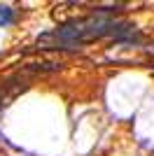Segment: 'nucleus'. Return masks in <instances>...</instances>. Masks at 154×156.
I'll return each instance as SVG.
<instances>
[{"instance_id":"obj_2","label":"nucleus","mask_w":154,"mask_h":156,"mask_svg":"<svg viewBox=\"0 0 154 156\" xmlns=\"http://www.w3.org/2000/svg\"><path fill=\"white\" fill-rule=\"evenodd\" d=\"M26 89H28V79L21 77V75H14V77L2 79V82H0V112L5 110L19 93H24Z\"/></svg>"},{"instance_id":"obj_3","label":"nucleus","mask_w":154,"mask_h":156,"mask_svg":"<svg viewBox=\"0 0 154 156\" xmlns=\"http://www.w3.org/2000/svg\"><path fill=\"white\" fill-rule=\"evenodd\" d=\"M82 2H61V5H54L51 9V16L54 21H58L61 26H70L75 21H82L86 19V14L82 12Z\"/></svg>"},{"instance_id":"obj_4","label":"nucleus","mask_w":154,"mask_h":156,"mask_svg":"<svg viewBox=\"0 0 154 156\" xmlns=\"http://www.w3.org/2000/svg\"><path fill=\"white\" fill-rule=\"evenodd\" d=\"M16 21V14L9 5H0V28H7Z\"/></svg>"},{"instance_id":"obj_1","label":"nucleus","mask_w":154,"mask_h":156,"mask_svg":"<svg viewBox=\"0 0 154 156\" xmlns=\"http://www.w3.org/2000/svg\"><path fill=\"white\" fill-rule=\"evenodd\" d=\"M135 28L126 21H119L108 14H91L70 26H58L56 30L42 33L38 37V49H58V51H77L82 44L101 37L133 40Z\"/></svg>"}]
</instances>
